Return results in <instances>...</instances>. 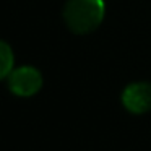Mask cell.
Listing matches in <instances>:
<instances>
[{"instance_id":"obj_1","label":"cell","mask_w":151,"mask_h":151,"mask_svg":"<svg viewBox=\"0 0 151 151\" xmlns=\"http://www.w3.org/2000/svg\"><path fill=\"white\" fill-rule=\"evenodd\" d=\"M106 13L102 0H68L63 10L67 26L76 34H88L101 24Z\"/></svg>"},{"instance_id":"obj_2","label":"cell","mask_w":151,"mask_h":151,"mask_svg":"<svg viewBox=\"0 0 151 151\" xmlns=\"http://www.w3.org/2000/svg\"><path fill=\"white\" fill-rule=\"evenodd\" d=\"M8 86H10L12 93L17 96H28L36 94L42 86V76H41L39 70L34 67H20V68L12 70L8 75Z\"/></svg>"},{"instance_id":"obj_3","label":"cell","mask_w":151,"mask_h":151,"mask_svg":"<svg viewBox=\"0 0 151 151\" xmlns=\"http://www.w3.org/2000/svg\"><path fill=\"white\" fill-rule=\"evenodd\" d=\"M122 102L132 114H145L151 111V83H132L122 93Z\"/></svg>"},{"instance_id":"obj_4","label":"cell","mask_w":151,"mask_h":151,"mask_svg":"<svg viewBox=\"0 0 151 151\" xmlns=\"http://www.w3.org/2000/svg\"><path fill=\"white\" fill-rule=\"evenodd\" d=\"M13 70V52L5 41H0V80L8 76Z\"/></svg>"}]
</instances>
